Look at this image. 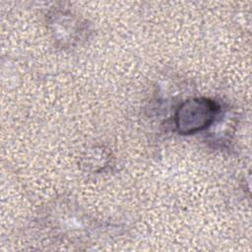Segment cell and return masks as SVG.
I'll return each mask as SVG.
<instances>
[{
  "instance_id": "cell-1",
  "label": "cell",
  "mask_w": 252,
  "mask_h": 252,
  "mask_svg": "<svg viewBox=\"0 0 252 252\" xmlns=\"http://www.w3.org/2000/svg\"><path fill=\"white\" fill-rule=\"evenodd\" d=\"M217 103L205 96L184 100L174 113V127L181 135H191L211 126L217 116Z\"/></svg>"
}]
</instances>
